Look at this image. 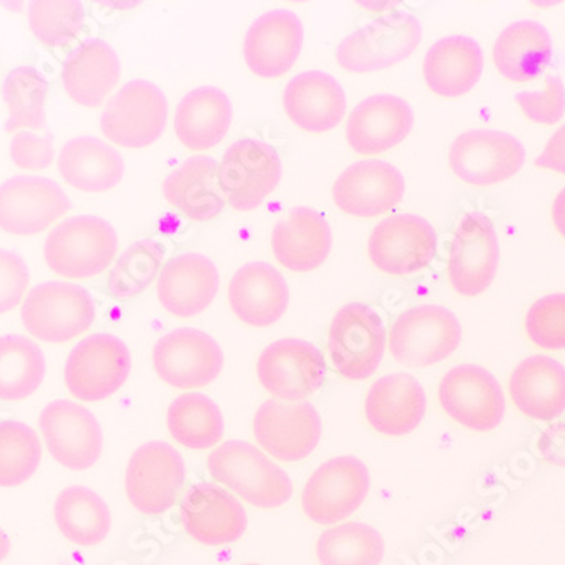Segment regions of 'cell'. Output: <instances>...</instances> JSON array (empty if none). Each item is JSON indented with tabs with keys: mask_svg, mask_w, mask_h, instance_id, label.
<instances>
[{
	"mask_svg": "<svg viewBox=\"0 0 565 565\" xmlns=\"http://www.w3.org/2000/svg\"><path fill=\"white\" fill-rule=\"evenodd\" d=\"M182 523L193 541L209 547L233 544L246 532L243 504L221 486L195 484L182 501Z\"/></svg>",
	"mask_w": 565,
	"mask_h": 565,
	"instance_id": "cell-22",
	"label": "cell"
},
{
	"mask_svg": "<svg viewBox=\"0 0 565 565\" xmlns=\"http://www.w3.org/2000/svg\"><path fill=\"white\" fill-rule=\"evenodd\" d=\"M303 46V25L294 12L275 9L256 19L246 40L244 60L259 78H279L290 72Z\"/></svg>",
	"mask_w": 565,
	"mask_h": 565,
	"instance_id": "cell-23",
	"label": "cell"
},
{
	"mask_svg": "<svg viewBox=\"0 0 565 565\" xmlns=\"http://www.w3.org/2000/svg\"><path fill=\"white\" fill-rule=\"evenodd\" d=\"M167 424L171 437L186 449H211L224 434L221 409L199 393L178 396L168 408Z\"/></svg>",
	"mask_w": 565,
	"mask_h": 565,
	"instance_id": "cell-39",
	"label": "cell"
},
{
	"mask_svg": "<svg viewBox=\"0 0 565 565\" xmlns=\"http://www.w3.org/2000/svg\"><path fill=\"white\" fill-rule=\"evenodd\" d=\"M43 459L40 435L21 422H0V488L33 478Z\"/></svg>",
	"mask_w": 565,
	"mask_h": 565,
	"instance_id": "cell-42",
	"label": "cell"
},
{
	"mask_svg": "<svg viewBox=\"0 0 565 565\" xmlns=\"http://www.w3.org/2000/svg\"><path fill=\"white\" fill-rule=\"evenodd\" d=\"M459 320L439 305H420L403 312L390 330V351L402 366H435L459 349Z\"/></svg>",
	"mask_w": 565,
	"mask_h": 565,
	"instance_id": "cell-4",
	"label": "cell"
},
{
	"mask_svg": "<svg viewBox=\"0 0 565 565\" xmlns=\"http://www.w3.org/2000/svg\"><path fill=\"white\" fill-rule=\"evenodd\" d=\"M70 209L68 195L47 178L15 177L0 186V228L14 236L43 233Z\"/></svg>",
	"mask_w": 565,
	"mask_h": 565,
	"instance_id": "cell-19",
	"label": "cell"
},
{
	"mask_svg": "<svg viewBox=\"0 0 565 565\" xmlns=\"http://www.w3.org/2000/svg\"><path fill=\"white\" fill-rule=\"evenodd\" d=\"M535 164L542 170H551L554 173L565 174V126H562L536 158Z\"/></svg>",
	"mask_w": 565,
	"mask_h": 565,
	"instance_id": "cell-50",
	"label": "cell"
},
{
	"mask_svg": "<svg viewBox=\"0 0 565 565\" xmlns=\"http://www.w3.org/2000/svg\"><path fill=\"white\" fill-rule=\"evenodd\" d=\"M9 552H11V541L4 530L0 529V562L8 557Z\"/></svg>",
	"mask_w": 565,
	"mask_h": 565,
	"instance_id": "cell-52",
	"label": "cell"
},
{
	"mask_svg": "<svg viewBox=\"0 0 565 565\" xmlns=\"http://www.w3.org/2000/svg\"><path fill=\"white\" fill-rule=\"evenodd\" d=\"M63 180L82 192L100 193L119 185L124 161L119 152L95 138H75L63 146L58 158Z\"/></svg>",
	"mask_w": 565,
	"mask_h": 565,
	"instance_id": "cell-35",
	"label": "cell"
},
{
	"mask_svg": "<svg viewBox=\"0 0 565 565\" xmlns=\"http://www.w3.org/2000/svg\"><path fill=\"white\" fill-rule=\"evenodd\" d=\"M510 396L532 420L551 422L565 412V367L547 355H532L510 376Z\"/></svg>",
	"mask_w": 565,
	"mask_h": 565,
	"instance_id": "cell-29",
	"label": "cell"
},
{
	"mask_svg": "<svg viewBox=\"0 0 565 565\" xmlns=\"http://www.w3.org/2000/svg\"><path fill=\"white\" fill-rule=\"evenodd\" d=\"M273 254L279 265L295 273H310L329 258L332 234L322 215L300 207L273 228Z\"/></svg>",
	"mask_w": 565,
	"mask_h": 565,
	"instance_id": "cell-30",
	"label": "cell"
},
{
	"mask_svg": "<svg viewBox=\"0 0 565 565\" xmlns=\"http://www.w3.org/2000/svg\"><path fill=\"white\" fill-rule=\"evenodd\" d=\"M520 109L532 122L552 126L565 113V87L557 75L547 76L542 92H520L516 95Z\"/></svg>",
	"mask_w": 565,
	"mask_h": 565,
	"instance_id": "cell-46",
	"label": "cell"
},
{
	"mask_svg": "<svg viewBox=\"0 0 565 565\" xmlns=\"http://www.w3.org/2000/svg\"><path fill=\"white\" fill-rule=\"evenodd\" d=\"M253 430L269 456L282 462H298L319 446L322 422L317 409L308 403L269 399L254 415Z\"/></svg>",
	"mask_w": 565,
	"mask_h": 565,
	"instance_id": "cell-18",
	"label": "cell"
},
{
	"mask_svg": "<svg viewBox=\"0 0 565 565\" xmlns=\"http://www.w3.org/2000/svg\"><path fill=\"white\" fill-rule=\"evenodd\" d=\"M530 341L545 351L565 349V294L547 295L530 307L525 317Z\"/></svg>",
	"mask_w": 565,
	"mask_h": 565,
	"instance_id": "cell-45",
	"label": "cell"
},
{
	"mask_svg": "<svg viewBox=\"0 0 565 565\" xmlns=\"http://www.w3.org/2000/svg\"><path fill=\"white\" fill-rule=\"evenodd\" d=\"M131 354L110 333H94L76 344L66 359L65 383L81 402H102L119 392L131 374Z\"/></svg>",
	"mask_w": 565,
	"mask_h": 565,
	"instance_id": "cell-6",
	"label": "cell"
},
{
	"mask_svg": "<svg viewBox=\"0 0 565 565\" xmlns=\"http://www.w3.org/2000/svg\"><path fill=\"white\" fill-rule=\"evenodd\" d=\"M551 58V36L544 25L533 21L508 25L493 47L494 66L513 84H525L536 78Z\"/></svg>",
	"mask_w": 565,
	"mask_h": 565,
	"instance_id": "cell-36",
	"label": "cell"
},
{
	"mask_svg": "<svg viewBox=\"0 0 565 565\" xmlns=\"http://www.w3.org/2000/svg\"><path fill=\"white\" fill-rule=\"evenodd\" d=\"M525 148L519 139L500 131H468L450 146L449 164L460 182L494 186L522 170Z\"/></svg>",
	"mask_w": 565,
	"mask_h": 565,
	"instance_id": "cell-12",
	"label": "cell"
},
{
	"mask_svg": "<svg viewBox=\"0 0 565 565\" xmlns=\"http://www.w3.org/2000/svg\"><path fill=\"white\" fill-rule=\"evenodd\" d=\"M28 19L38 41L58 46L81 33L85 11L81 2H31Z\"/></svg>",
	"mask_w": 565,
	"mask_h": 565,
	"instance_id": "cell-44",
	"label": "cell"
},
{
	"mask_svg": "<svg viewBox=\"0 0 565 565\" xmlns=\"http://www.w3.org/2000/svg\"><path fill=\"white\" fill-rule=\"evenodd\" d=\"M482 51L471 38L449 36L428 50L424 78L435 95L446 98L469 94L482 75Z\"/></svg>",
	"mask_w": 565,
	"mask_h": 565,
	"instance_id": "cell-31",
	"label": "cell"
},
{
	"mask_svg": "<svg viewBox=\"0 0 565 565\" xmlns=\"http://www.w3.org/2000/svg\"><path fill=\"white\" fill-rule=\"evenodd\" d=\"M185 482V462L174 447L149 443L132 454L126 471L127 500L142 515H161Z\"/></svg>",
	"mask_w": 565,
	"mask_h": 565,
	"instance_id": "cell-11",
	"label": "cell"
},
{
	"mask_svg": "<svg viewBox=\"0 0 565 565\" xmlns=\"http://www.w3.org/2000/svg\"><path fill=\"white\" fill-rule=\"evenodd\" d=\"M119 249L109 222L78 215L62 222L44 243L47 268L66 279H88L106 271Z\"/></svg>",
	"mask_w": 565,
	"mask_h": 565,
	"instance_id": "cell-2",
	"label": "cell"
},
{
	"mask_svg": "<svg viewBox=\"0 0 565 565\" xmlns=\"http://www.w3.org/2000/svg\"><path fill=\"white\" fill-rule=\"evenodd\" d=\"M207 466L218 484L253 507L273 510L287 504L294 494L287 472L250 444H222L209 456Z\"/></svg>",
	"mask_w": 565,
	"mask_h": 565,
	"instance_id": "cell-1",
	"label": "cell"
},
{
	"mask_svg": "<svg viewBox=\"0 0 565 565\" xmlns=\"http://www.w3.org/2000/svg\"><path fill=\"white\" fill-rule=\"evenodd\" d=\"M30 287V268L19 254L0 249V316L12 312Z\"/></svg>",
	"mask_w": 565,
	"mask_h": 565,
	"instance_id": "cell-47",
	"label": "cell"
},
{
	"mask_svg": "<svg viewBox=\"0 0 565 565\" xmlns=\"http://www.w3.org/2000/svg\"><path fill=\"white\" fill-rule=\"evenodd\" d=\"M439 403L450 420L475 431L500 427L507 408L497 377L476 364H460L443 377Z\"/></svg>",
	"mask_w": 565,
	"mask_h": 565,
	"instance_id": "cell-10",
	"label": "cell"
},
{
	"mask_svg": "<svg viewBox=\"0 0 565 565\" xmlns=\"http://www.w3.org/2000/svg\"><path fill=\"white\" fill-rule=\"evenodd\" d=\"M47 85L43 75L33 66H19L6 76L2 95L9 110L6 131L19 129H43L46 126Z\"/></svg>",
	"mask_w": 565,
	"mask_h": 565,
	"instance_id": "cell-41",
	"label": "cell"
},
{
	"mask_svg": "<svg viewBox=\"0 0 565 565\" xmlns=\"http://www.w3.org/2000/svg\"><path fill=\"white\" fill-rule=\"evenodd\" d=\"M244 565H258V564H244Z\"/></svg>",
	"mask_w": 565,
	"mask_h": 565,
	"instance_id": "cell-53",
	"label": "cell"
},
{
	"mask_svg": "<svg viewBox=\"0 0 565 565\" xmlns=\"http://www.w3.org/2000/svg\"><path fill=\"white\" fill-rule=\"evenodd\" d=\"M427 412L422 384L409 374L377 380L364 403L367 424L386 437H403L420 427Z\"/></svg>",
	"mask_w": 565,
	"mask_h": 565,
	"instance_id": "cell-26",
	"label": "cell"
},
{
	"mask_svg": "<svg viewBox=\"0 0 565 565\" xmlns=\"http://www.w3.org/2000/svg\"><path fill=\"white\" fill-rule=\"evenodd\" d=\"M326 374L319 349L300 339L275 342L258 359L259 383L281 402L300 403L316 395Z\"/></svg>",
	"mask_w": 565,
	"mask_h": 565,
	"instance_id": "cell-16",
	"label": "cell"
},
{
	"mask_svg": "<svg viewBox=\"0 0 565 565\" xmlns=\"http://www.w3.org/2000/svg\"><path fill=\"white\" fill-rule=\"evenodd\" d=\"M164 254V247L157 241L142 239L132 244L110 271L109 294L117 300L138 297L157 278Z\"/></svg>",
	"mask_w": 565,
	"mask_h": 565,
	"instance_id": "cell-43",
	"label": "cell"
},
{
	"mask_svg": "<svg viewBox=\"0 0 565 565\" xmlns=\"http://www.w3.org/2000/svg\"><path fill=\"white\" fill-rule=\"evenodd\" d=\"M420 21L414 15H388L345 38L338 50V62L352 73L386 70L408 58L420 44Z\"/></svg>",
	"mask_w": 565,
	"mask_h": 565,
	"instance_id": "cell-9",
	"label": "cell"
},
{
	"mask_svg": "<svg viewBox=\"0 0 565 565\" xmlns=\"http://www.w3.org/2000/svg\"><path fill=\"white\" fill-rule=\"evenodd\" d=\"M370 484V472L361 460L333 457L308 479L301 493V510L317 525H338L361 508Z\"/></svg>",
	"mask_w": 565,
	"mask_h": 565,
	"instance_id": "cell-5",
	"label": "cell"
},
{
	"mask_svg": "<svg viewBox=\"0 0 565 565\" xmlns=\"http://www.w3.org/2000/svg\"><path fill=\"white\" fill-rule=\"evenodd\" d=\"M384 326L376 310L349 303L335 313L329 332L333 370L344 380L364 381L380 367L384 352Z\"/></svg>",
	"mask_w": 565,
	"mask_h": 565,
	"instance_id": "cell-7",
	"label": "cell"
},
{
	"mask_svg": "<svg viewBox=\"0 0 565 565\" xmlns=\"http://www.w3.org/2000/svg\"><path fill=\"white\" fill-rule=\"evenodd\" d=\"M152 366L173 388H203L221 374L224 354L207 333L180 329L168 333L154 345Z\"/></svg>",
	"mask_w": 565,
	"mask_h": 565,
	"instance_id": "cell-17",
	"label": "cell"
},
{
	"mask_svg": "<svg viewBox=\"0 0 565 565\" xmlns=\"http://www.w3.org/2000/svg\"><path fill=\"white\" fill-rule=\"evenodd\" d=\"M281 173L278 152L256 139L234 142L218 164L225 200L239 212L258 209L279 185Z\"/></svg>",
	"mask_w": 565,
	"mask_h": 565,
	"instance_id": "cell-13",
	"label": "cell"
},
{
	"mask_svg": "<svg viewBox=\"0 0 565 565\" xmlns=\"http://www.w3.org/2000/svg\"><path fill=\"white\" fill-rule=\"evenodd\" d=\"M233 122V106L224 92L195 88L183 97L174 114V132L185 148L205 151L217 146Z\"/></svg>",
	"mask_w": 565,
	"mask_h": 565,
	"instance_id": "cell-33",
	"label": "cell"
},
{
	"mask_svg": "<svg viewBox=\"0 0 565 565\" xmlns=\"http://www.w3.org/2000/svg\"><path fill=\"white\" fill-rule=\"evenodd\" d=\"M11 158L22 170H44L55 160L53 138L50 135L40 138L33 132H18L12 138Z\"/></svg>",
	"mask_w": 565,
	"mask_h": 565,
	"instance_id": "cell-48",
	"label": "cell"
},
{
	"mask_svg": "<svg viewBox=\"0 0 565 565\" xmlns=\"http://www.w3.org/2000/svg\"><path fill=\"white\" fill-rule=\"evenodd\" d=\"M46 363L40 345L18 333L0 338V399L21 402L40 390Z\"/></svg>",
	"mask_w": 565,
	"mask_h": 565,
	"instance_id": "cell-38",
	"label": "cell"
},
{
	"mask_svg": "<svg viewBox=\"0 0 565 565\" xmlns=\"http://www.w3.org/2000/svg\"><path fill=\"white\" fill-rule=\"evenodd\" d=\"M414 127V113L403 98L373 95L351 113L345 127L348 142L355 152L374 157L405 141Z\"/></svg>",
	"mask_w": 565,
	"mask_h": 565,
	"instance_id": "cell-24",
	"label": "cell"
},
{
	"mask_svg": "<svg viewBox=\"0 0 565 565\" xmlns=\"http://www.w3.org/2000/svg\"><path fill=\"white\" fill-rule=\"evenodd\" d=\"M221 287L218 271L202 254L185 253L171 259L158 281L164 310L180 319L199 316L214 301Z\"/></svg>",
	"mask_w": 565,
	"mask_h": 565,
	"instance_id": "cell-25",
	"label": "cell"
},
{
	"mask_svg": "<svg viewBox=\"0 0 565 565\" xmlns=\"http://www.w3.org/2000/svg\"><path fill=\"white\" fill-rule=\"evenodd\" d=\"M333 202L352 217L374 218L398 205L405 195V178L384 161H361L338 178Z\"/></svg>",
	"mask_w": 565,
	"mask_h": 565,
	"instance_id": "cell-21",
	"label": "cell"
},
{
	"mask_svg": "<svg viewBox=\"0 0 565 565\" xmlns=\"http://www.w3.org/2000/svg\"><path fill=\"white\" fill-rule=\"evenodd\" d=\"M21 319L38 341L63 344L90 329L95 322V301L81 285L47 281L28 294Z\"/></svg>",
	"mask_w": 565,
	"mask_h": 565,
	"instance_id": "cell-3",
	"label": "cell"
},
{
	"mask_svg": "<svg viewBox=\"0 0 565 565\" xmlns=\"http://www.w3.org/2000/svg\"><path fill=\"white\" fill-rule=\"evenodd\" d=\"M120 78V60L104 41H90L63 66L66 94L84 107H98Z\"/></svg>",
	"mask_w": 565,
	"mask_h": 565,
	"instance_id": "cell-34",
	"label": "cell"
},
{
	"mask_svg": "<svg viewBox=\"0 0 565 565\" xmlns=\"http://www.w3.org/2000/svg\"><path fill=\"white\" fill-rule=\"evenodd\" d=\"M228 303L241 322L265 329L287 312V279L266 263H250L231 279Z\"/></svg>",
	"mask_w": 565,
	"mask_h": 565,
	"instance_id": "cell-28",
	"label": "cell"
},
{
	"mask_svg": "<svg viewBox=\"0 0 565 565\" xmlns=\"http://www.w3.org/2000/svg\"><path fill=\"white\" fill-rule=\"evenodd\" d=\"M55 522L66 541L78 547H94L110 533V510L97 493L72 486L62 491L55 503Z\"/></svg>",
	"mask_w": 565,
	"mask_h": 565,
	"instance_id": "cell-37",
	"label": "cell"
},
{
	"mask_svg": "<svg viewBox=\"0 0 565 565\" xmlns=\"http://www.w3.org/2000/svg\"><path fill=\"white\" fill-rule=\"evenodd\" d=\"M41 434L53 459L70 471H87L97 465L104 437L97 418L84 406L58 399L44 406Z\"/></svg>",
	"mask_w": 565,
	"mask_h": 565,
	"instance_id": "cell-15",
	"label": "cell"
},
{
	"mask_svg": "<svg viewBox=\"0 0 565 565\" xmlns=\"http://www.w3.org/2000/svg\"><path fill=\"white\" fill-rule=\"evenodd\" d=\"M437 249L430 222L417 215H393L380 222L367 244L371 263L393 276L414 275L427 268Z\"/></svg>",
	"mask_w": 565,
	"mask_h": 565,
	"instance_id": "cell-20",
	"label": "cell"
},
{
	"mask_svg": "<svg viewBox=\"0 0 565 565\" xmlns=\"http://www.w3.org/2000/svg\"><path fill=\"white\" fill-rule=\"evenodd\" d=\"M163 193L170 205L192 221L209 222L224 211L218 164L212 158H190L167 178Z\"/></svg>",
	"mask_w": 565,
	"mask_h": 565,
	"instance_id": "cell-32",
	"label": "cell"
},
{
	"mask_svg": "<svg viewBox=\"0 0 565 565\" xmlns=\"http://www.w3.org/2000/svg\"><path fill=\"white\" fill-rule=\"evenodd\" d=\"M383 557V536L364 523L332 526L317 542L320 565H381Z\"/></svg>",
	"mask_w": 565,
	"mask_h": 565,
	"instance_id": "cell-40",
	"label": "cell"
},
{
	"mask_svg": "<svg viewBox=\"0 0 565 565\" xmlns=\"http://www.w3.org/2000/svg\"><path fill=\"white\" fill-rule=\"evenodd\" d=\"M163 92L146 81L129 82L114 95L102 114V132L114 145L142 149L154 145L167 127Z\"/></svg>",
	"mask_w": 565,
	"mask_h": 565,
	"instance_id": "cell-8",
	"label": "cell"
},
{
	"mask_svg": "<svg viewBox=\"0 0 565 565\" xmlns=\"http://www.w3.org/2000/svg\"><path fill=\"white\" fill-rule=\"evenodd\" d=\"M536 452L548 465L565 468V424L545 428L536 440Z\"/></svg>",
	"mask_w": 565,
	"mask_h": 565,
	"instance_id": "cell-49",
	"label": "cell"
},
{
	"mask_svg": "<svg viewBox=\"0 0 565 565\" xmlns=\"http://www.w3.org/2000/svg\"><path fill=\"white\" fill-rule=\"evenodd\" d=\"M282 106L301 131L322 135L341 124L348 102L335 78L322 72H305L285 88Z\"/></svg>",
	"mask_w": 565,
	"mask_h": 565,
	"instance_id": "cell-27",
	"label": "cell"
},
{
	"mask_svg": "<svg viewBox=\"0 0 565 565\" xmlns=\"http://www.w3.org/2000/svg\"><path fill=\"white\" fill-rule=\"evenodd\" d=\"M552 221H554L557 233L565 239V189L555 196L552 205Z\"/></svg>",
	"mask_w": 565,
	"mask_h": 565,
	"instance_id": "cell-51",
	"label": "cell"
},
{
	"mask_svg": "<svg viewBox=\"0 0 565 565\" xmlns=\"http://www.w3.org/2000/svg\"><path fill=\"white\" fill-rule=\"evenodd\" d=\"M500 265V243L490 218L468 212L457 222L449 256V281L462 297H478L491 287Z\"/></svg>",
	"mask_w": 565,
	"mask_h": 565,
	"instance_id": "cell-14",
	"label": "cell"
}]
</instances>
